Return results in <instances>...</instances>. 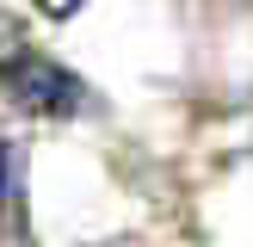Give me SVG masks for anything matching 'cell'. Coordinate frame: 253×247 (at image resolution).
Here are the masks:
<instances>
[{
	"label": "cell",
	"instance_id": "obj_1",
	"mask_svg": "<svg viewBox=\"0 0 253 247\" xmlns=\"http://www.w3.org/2000/svg\"><path fill=\"white\" fill-rule=\"evenodd\" d=\"M0 86L19 111H37V118H74L86 111V81L68 74L56 56H43L37 43H25L19 31L0 25Z\"/></svg>",
	"mask_w": 253,
	"mask_h": 247
},
{
	"label": "cell",
	"instance_id": "obj_2",
	"mask_svg": "<svg viewBox=\"0 0 253 247\" xmlns=\"http://www.w3.org/2000/svg\"><path fill=\"white\" fill-rule=\"evenodd\" d=\"M12 192H19V155H12V142L0 136V204H12Z\"/></svg>",
	"mask_w": 253,
	"mask_h": 247
},
{
	"label": "cell",
	"instance_id": "obj_3",
	"mask_svg": "<svg viewBox=\"0 0 253 247\" xmlns=\"http://www.w3.org/2000/svg\"><path fill=\"white\" fill-rule=\"evenodd\" d=\"M81 6H86V0H37V12H43V19H74Z\"/></svg>",
	"mask_w": 253,
	"mask_h": 247
}]
</instances>
